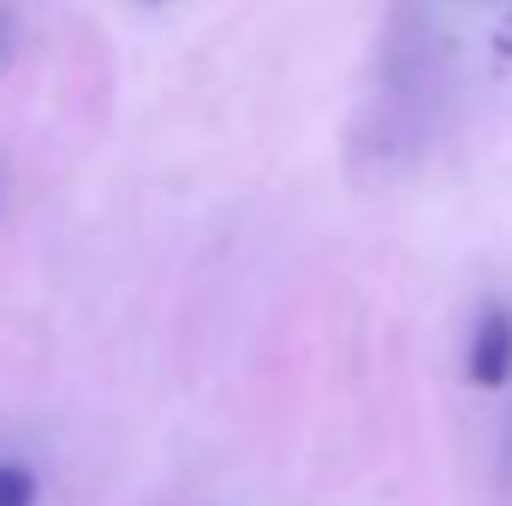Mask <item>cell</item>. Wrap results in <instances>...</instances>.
<instances>
[{
    "instance_id": "cell-2",
    "label": "cell",
    "mask_w": 512,
    "mask_h": 506,
    "mask_svg": "<svg viewBox=\"0 0 512 506\" xmlns=\"http://www.w3.org/2000/svg\"><path fill=\"white\" fill-rule=\"evenodd\" d=\"M0 506H36V471L30 465H0Z\"/></svg>"
},
{
    "instance_id": "cell-1",
    "label": "cell",
    "mask_w": 512,
    "mask_h": 506,
    "mask_svg": "<svg viewBox=\"0 0 512 506\" xmlns=\"http://www.w3.org/2000/svg\"><path fill=\"white\" fill-rule=\"evenodd\" d=\"M471 364V381L477 387H507L512 381V310L507 304H489L483 316H477V328H471V352H465Z\"/></svg>"
}]
</instances>
